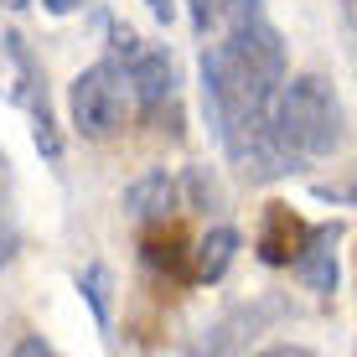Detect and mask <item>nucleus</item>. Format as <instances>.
I'll list each match as a JSON object with an SVG mask.
<instances>
[{
    "label": "nucleus",
    "mask_w": 357,
    "mask_h": 357,
    "mask_svg": "<svg viewBox=\"0 0 357 357\" xmlns=\"http://www.w3.org/2000/svg\"><path fill=\"white\" fill-rule=\"evenodd\" d=\"M280 83H285V42L264 16L243 21L202 52V104L213 119L218 140L243 176L275 181L290 176V161L269 145V104H275Z\"/></svg>",
    "instance_id": "obj_1"
},
{
    "label": "nucleus",
    "mask_w": 357,
    "mask_h": 357,
    "mask_svg": "<svg viewBox=\"0 0 357 357\" xmlns=\"http://www.w3.org/2000/svg\"><path fill=\"white\" fill-rule=\"evenodd\" d=\"M269 145H275L285 161L301 171V161L331 155L342 145V104L337 89L316 73L280 83L275 104H269Z\"/></svg>",
    "instance_id": "obj_2"
},
{
    "label": "nucleus",
    "mask_w": 357,
    "mask_h": 357,
    "mask_svg": "<svg viewBox=\"0 0 357 357\" xmlns=\"http://www.w3.org/2000/svg\"><path fill=\"white\" fill-rule=\"evenodd\" d=\"M68 109H73V130H78L83 140H109V135H119L135 114L130 68L119 63V57H104V63L83 68L78 78H73Z\"/></svg>",
    "instance_id": "obj_3"
},
{
    "label": "nucleus",
    "mask_w": 357,
    "mask_h": 357,
    "mask_svg": "<svg viewBox=\"0 0 357 357\" xmlns=\"http://www.w3.org/2000/svg\"><path fill=\"white\" fill-rule=\"evenodd\" d=\"M0 52H6V73H0V83H6V98H16V104L31 109V135H36V151L47 155V161H63V135H57V119H52V104H47V78H42V63L31 57V47L21 42L16 31L0 36Z\"/></svg>",
    "instance_id": "obj_4"
},
{
    "label": "nucleus",
    "mask_w": 357,
    "mask_h": 357,
    "mask_svg": "<svg viewBox=\"0 0 357 357\" xmlns=\"http://www.w3.org/2000/svg\"><path fill=\"white\" fill-rule=\"evenodd\" d=\"M130 83H135V109L140 114H161L176 104V57L166 47H140L130 57Z\"/></svg>",
    "instance_id": "obj_5"
},
{
    "label": "nucleus",
    "mask_w": 357,
    "mask_h": 357,
    "mask_svg": "<svg viewBox=\"0 0 357 357\" xmlns=\"http://www.w3.org/2000/svg\"><path fill=\"white\" fill-rule=\"evenodd\" d=\"M305 238H311V228H305L290 207L275 202L264 213V223H259V259L264 264H295V254L305 249Z\"/></svg>",
    "instance_id": "obj_6"
},
{
    "label": "nucleus",
    "mask_w": 357,
    "mask_h": 357,
    "mask_svg": "<svg viewBox=\"0 0 357 357\" xmlns=\"http://www.w3.org/2000/svg\"><path fill=\"white\" fill-rule=\"evenodd\" d=\"M295 275H301L305 290H316V295L337 290V223L331 228H311L305 249L295 254Z\"/></svg>",
    "instance_id": "obj_7"
},
{
    "label": "nucleus",
    "mask_w": 357,
    "mask_h": 357,
    "mask_svg": "<svg viewBox=\"0 0 357 357\" xmlns=\"http://www.w3.org/2000/svg\"><path fill=\"white\" fill-rule=\"evenodd\" d=\"M125 213L135 223H166V218L176 213V181H171L166 171H145L140 181H130Z\"/></svg>",
    "instance_id": "obj_8"
},
{
    "label": "nucleus",
    "mask_w": 357,
    "mask_h": 357,
    "mask_svg": "<svg viewBox=\"0 0 357 357\" xmlns=\"http://www.w3.org/2000/svg\"><path fill=\"white\" fill-rule=\"evenodd\" d=\"M264 16L259 0H192V21L202 36H223L233 26H243V21Z\"/></svg>",
    "instance_id": "obj_9"
},
{
    "label": "nucleus",
    "mask_w": 357,
    "mask_h": 357,
    "mask_svg": "<svg viewBox=\"0 0 357 357\" xmlns=\"http://www.w3.org/2000/svg\"><path fill=\"white\" fill-rule=\"evenodd\" d=\"M238 254V233L233 228H213L202 243L192 249V280H223V269Z\"/></svg>",
    "instance_id": "obj_10"
},
{
    "label": "nucleus",
    "mask_w": 357,
    "mask_h": 357,
    "mask_svg": "<svg viewBox=\"0 0 357 357\" xmlns=\"http://www.w3.org/2000/svg\"><path fill=\"white\" fill-rule=\"evenodd\" d=\"M21 249V223H16V181H10V161L0 151V269L16 259Z\"/></svg>",
    "instance_id": "obj_11"
},
{
    "label": "nucleus",
    "mask_w": 357,
    "mask_h": 357,
    "mask_svg": "<svg viewBox=\"0 0 357 357\" xmlns=\"http://www.w3.org/2000/svg\"><path fill=\"white\" fill-rule=\"evenodd\" d=\"M78 290L89 295V305H93L98 321H109V269H104V264H89V269L78 275Z\"/></svg>",
    "instance_id": "obj_12"
},
{
    "label": "nucleus",
    "mask_w": 357,
    "mask_h": 357,
    "mask_svg": "<svg viewBox=\"0 0 357 357\" xmlns=\"http://www.w3.org/2000/svg\"><path fill=\"white\" fill-rule=\"evenodd\" d=\"M10 357H63V352H57L52 342H42V337H21V342H16V352H10Z\"/></svg>",
    "instance_id": "obj_13"
},
{
    "label": "nucleus",
    "mask_w": 357,
    "mask_h": 357,
    "mask_svg": "<svg viewBox=\"0 0 357 357\" xmlns=\"http://www.w3.org/2000/svg\"><path fill=\"white\" fill-rule=\"evenodd\" d=\"M254 357H316L311 347H295V342H275V347H264V352H254Z\"/></svg>",
    "instance_id": "obj_14"
},
{
    "label": "nucleus",
    "mask_w": 357,
    "mask_h": 357,
    "mask_svg": "<svg viewBox=\"0 0 357 357\" xmlns=\"http://www.w3.org/2000/svg\"><path fill=\"white\" fill-rule=\"evenodd\" d=\"M42 6H47V10H52V16H68V10H78V6H83V0H42Z\"/></svg>",
    "instance_id": "obj_15"
},
{
    "label": "nucleus",
    "mask_w": 357,
    "mask_h": 357,
    "mask_svg": "<svg viewBox=\"0 0 357 357\" xmlns=\"http://www.w3.org/2000/svg\"><path fill=\"white\" fill-rule=\"evenodd\" d=\"M145 10H151L155 21H171V0H145Z\"/></svg>",
    "instance_id": "obj_16"
},
{
    "label": "nucleus",
    "mask_w": 357,
    "mask_h": 357,
    "mask_svg": "<svg viewBox=\"0 0 357 357\" xmlns=\"http://www.w3.org/2000/svg\"><path fill=\"white\" fill-rule=\"evenodd\" d=\"M0 6H6V10H21V6H31V0H0Z\"/></svg>",
    "instance_id": "obj_17"
}]
</instances>
